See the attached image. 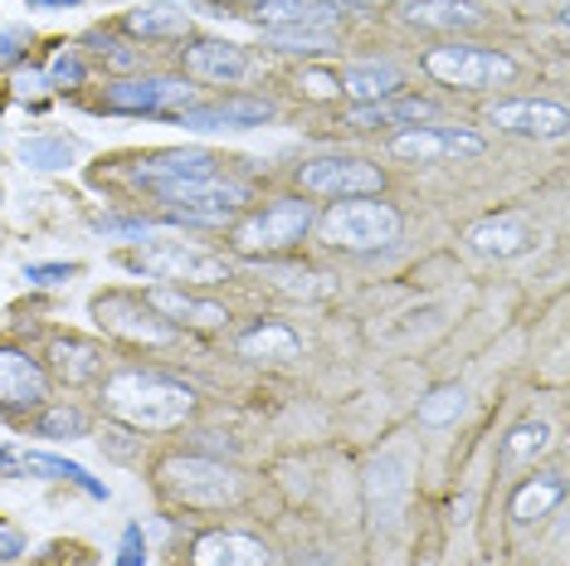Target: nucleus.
Here are the masks:
<instances>
[{"label":"nucleus","mask_w":570,"mask_h":566,"mask_svg":"<svg viewBox=\"0 0 570 566\" xmlns=\"http://www.w3.org/2000/svg\"><path fill=\"white\" fill-rule=\"evenodd\" d=\"M102 406L132 430H171L196 410V391L161 371H112L102 381Z\"/></svg>","instance_id":"f257e3e1"},{"label":"nucleus","mask_w":570,"mask_h":566,"mask_svg":"<svg viewBox=\"0 0 570 566\" xmlns=\"http://www.w3.org/2000/svg\"><path fill=\"white\" fill-rule=\"evenodd\" d=\"M157 479H161L166 494L180 498V504H190V508H225L244 494L239 474H229L225 465H215V459H205V455L166 459V465L157 469Z\"/></svg>","instance_id":"f03ea898"},{"label":"nucleus","mask_w":570,"mask_h":566,"mask_svg":"<svg viewBox=\"0 0 570 566\" xmlns=\"http://www.w3.org/2000/svg\"><path fill=\"white\" fill-rule=\"evenodd\" d=\"M322 230H327L332 244H346V250H375V244H391L400 235V215L395 205L375 196H346L342 205L327 211Z\"/></svg>","instance_id":"7ed1b4c3"},{"label":"nucleus","mask_w":570,"mask_h":566,"mask_svg":"<svg viewBox=\"0 0 570 566\" xmlns=\"http://www.w3.org/2000/svg\"><path fill=\"white\" fill-rule=\"evenodd\" d=\"M127 269L151 279H186V283H215L229 274V264L219 254L200 250V244L186 240H161V244H141L137 254H127Z\"/></svg>","instance_id":"20e7f679"},{"label":"nucleus","mask_w":570,"mask_h":566,"mask_svg":"<svg viewBox=\"0 0 570 566\" xmlns=\"http://www.w3.org/2000/svg\"><path fill=\"white\" fill-rule=\"evenodd\" d=\"M424 74H434L449 88H488V84H508L517 74V64L498 49H478V45H444L424 55Z\"/></svg>","instance_id":"39448f33"},{"label":"nucleus","mask_w":570,"mask_h":566,"mask_svg":"<svg viewBox=\"0 0 570 566\" xmlns=\"http://www.w3.org/2000/svg\"><path fill=\"white\" fill-rule=\"evenodd\" d=\"M166 205H171V221H186V225H225L235 221V211L249 201V191L239 182H186V186H166L161 191Z\"/></svg>","instance_id":"423d86ee"},{"label":"nucleus","mask_w":570,"mask_h":566,"mask_svg":"<svg viewBox=\"0 0 570 566\" xmlns=\"http://www.w3.org/2000/svg\"><path fill=\"white\" fill-rule=\"evenodd\" d=\"M313 230V205L303 201H274L268 211L249 215L239 230H235V250L239 254H268V250H283V244L303 240Z\"/></svg>","instance_id":"0eeeda50"},{"label":"nucleus","mask_w":570,"mask_h":566,"mask_svg":"<svg viewBox=\"0 0 570 566\" xmlns=\"http://www.w3.org/2000/svg\"><path fill=\"white\" fill-rule=\"evenodd\" d=\"M94 318L112 338H127L137 347H171L176 342V328L151 308L147 299H127V293H108V299L94 303Z\"/></svg>","instance_id":"6e6552de"},{"label":"nucleus","mask_w":570,"mask_h":566,"mask_svg":"<svg viewBox=\"0 0 570 566\" xmlns=\"http://www.w3.org/2000/svg\"><path fill=\"white\" fill-rule=\"evenodd\" d=\"M410 474H414V449L410 445H391L371 459L366 469V504L375 523H395L410 494Z\"/></svg>","instance_id":"1a4fd4ad"},{"label":"nucleus","mask_w":570,"mask_h":566,"mask_svg":"<svg viewBox=\"0 0 570 566\" xmlns=\"http://www.w3.org/2000/svg\"><path fill=\"white\" fill-rule=\"evenodd\" d=\"M297 182L313 196H371V191H381V166L356 157H317L297 166Z\"/></svg>","instance_id":"9d476101"},{"label":"nucleus","mask_w":570,"mask_h":566,"mask_svg":"<svg viewBox=\"0 0 570 566\" xmlns=\"http://www.w3.org/2000/svg\"><path fill=\"white\" fill-rule=\"evenodd\" d=\"M391 157L405 162H449V157H483V137L459 127H405L391 137Z\"/></svg>","instance_id":"9b49d317"},{"label":"nucleus","mask_w":570,"mask_h":566,"mask_svg":"<svg viewBox=\"0 0 570 566\" xmlns=\"http://www.w3.org/2000/svg\"><path fill=\"white\" fill-rule=\"evenodd\" d=\"M196 88L176 84V79H122V84H108V98L102 108L108 113H166V108H190Z\"/></svg>","instance_id":"f8f14e48"},{"label":"nucleus","mask_w":570,"mask_h":566,"mask_svg":"<svg viewBox=\"0 0 570 566\" xmlns=\"http://www.w3.org/2000/svg\"><path fill=\"white\" fill-rule=\"evenodd\" d=\"M49 401V381L40 362L20 347H0V406L6 410H40Z\"/></svg>","instance_id":"ddd939ff"},{"label":"nucleus","mask_w":570,"mask_h":566,"mask_svg":"<svg viewBox=\"0 0 570 566\" xmlns=\"http://www.w3.org/2000/svg\"><path fill=\"white\" fill-rule=\"evenodd\" d=\"M488 123L517 137H561L566 133V108L561 103H541V98H512V103H492Z\"/></svg>","instance_id":"4468645a"},{"label":"nucleus","mask_w":570,"mask_h":566,"mask_svg":"<svg viewBox=\"0 0 570 566\" xmlns=\"http://www.w3.org/2000/svg\"><path fill=\"white\" fill-rule=\"evenodd\" d=\"M137 182L141 186H186V182H205L215 176V157L200 147H171V152H151V157L137 162Z\"/></svg>","instance_id":"2eb2a0df"},{"label":"nucleus","mask_w":570,"mask_h":566,"mask_svg":"<svg viewBox=\"0 0 570 566\" xmlns=\"http://www.w3.org/2000/svg\"><path fill=\"white\" fill-rule=\"evenodd\" d=\"M537 244V230L527 225V215H488L469 230V250L483 260H517Z\"/></svg>","instance_id":"dca6fc26"},{"label":"nucleus","mask_w":570,"mask_h":566,"mask_svg":"<svg viewBox=\"0 0 570 566\" xmlns=\"http://www.w3.org/2000/svg\"><path fill=\"white\" fill-rule=\"evenodd\" d=\"M190 557H196V566H274V552L258 543V537L225 533V527H219V533L196 537Z\"/></svg>","instance_id":"f3484780"},{"label":"nucleus","mask_w":570,"mask_h":566,"mask_svg":"<svg viewBox=\"0 0 570 566\" xmlns=\"http://www.w3.org/2000/svg\"><path fill=\"white\" fill-rule=\"evenodd\" d=\"M274 118V103L264 98H225L210 103V108H180L176 123L180 127H196V133H219V127H258Z\"/></svg>","instance_id":"a211bd4d"},{"label":"nucleus","mask_w":570,"mask_h":566,"mask_svg":"<svg viewBox=\"0 0 570 566\" xmlns=\"http://www.w3.org/2000/svg\"><path fill=\"white\" fill-rule=\"evenodd\" d=\"M336 16L332 0H254V25L264 30H327Z\"/></svg>","instance_id":"6ab92c4d"},{"label":"nucleus","mask_w":570,"mask_h":566,"mask_svg":"<svg viewBox=\"0 0 570 566\" xmlns=\"http://www.w3.org/2000/svg\"><path fill=\"white\" fill-rule=\"evenodd\" d=\"M186 69L205 84H239L249 74V59H244L239 45H225V40H196L186 49Z\"/></svg>","instance_id":"aec40b11"},{"label":"nucleus","mask_w":570,"mask_h":566,"mask_svg":"<svg viewBox=\"0 0 570 566\" xmlns=\"http://www.w3.org/2000/svg\"><path fill=\"white\" fill-rule=\"evenodd\" d=\"M395 88H400V69L385 59H356L336 74V94H352V98H366V103L395 98Z\"/></svg>","instance_id":"412c9836"},{"label":"nucleus","mask_w":570,"mask_h":566,"mask_svg":"<svg viewBox=\"0 0 570 566\" xmlns=\"http://www.w3.org/2000/svg\"><path fill=\"white\" fill-rule=\"evenodd\" d=\"M434 118V103L424 98H381V103H361L346 113L352 127H424Z\"/></svg>","instance_id":"4be33fe9"},{"label":"nucleus","mask_w":570,"mask_h":566,"mask_svg":"<svg viewBox=\"0 0 570 566\" xmlns=\"http://www.w3.org/2000/svg\"><path fill=\"white\" fill-rule=\"evenodd\" d=\"M157 313L166 318V323H180V328H225L229 313L210 299H190V293H176V289H157L147 299Z\"/></svg>","instance_id":"5701e85b"},{"label":"nucleus","mask_w":570,"mask_h":566,"mask_svg":"<svg viewBox=\"0 0 570 566\" xmlns=\"http://www.w3.org/2000/svg\"><path fill=\"white\" fill-rule=\"evenodd\" d=\"M297 352H303V338L288 323H254L239 338V357L249 362H293Z\"/></svg>","instance_id":"b1692460"},{"label":"nucleus","mask_w":570,"mask_h":566,"mask_svg":"<svg viewBox=\"0 0 570 566\" xmlns=\"http://www.w3.org/2000/svg\"><path fill=\"white\" fill-rule=\"evenodd\" d=\"M410 25H424V30H478L483 10L469 6V0H414Z\"/></svg>","instance_id":"393cba45"},{"label":"nucleus","mask_w":570,"mask_h":566,"mask_svg":"<svg viewBox=\"0 0 570 566\" xmlns=\"http://www.w3.org/2000/svg\"><path fill=\"white\" fill-rule=\"evenodd\" d=\"M258 279H268L278 293H288V299H307V303L332 293V279L307 264H258Z\"/></svg>","instance_id":"a878e982"},{"label":"nucleus","mask_w":570,"mask_h":566,"mask_svg":"<svg viewBox=\"0 0 570 566\" xmlns=\"http://www.w3.org/2000/svg\"><path fill=\"white\" fill-rule=\"evenodd\" d=\"M561 494H566V479L561 474H541V479H531L517 488V498H512V518L517 523H537V518H547V513L561 504Z\"/></svg>","instance_id":"bb28decb"},{"label":"nucleus","mask_w":570,"mask_h":566,"mask_svg":"<svg viewBox=\"0 0 570 566\" xmlns=\"http://www.w3.org/2000/svg\"><path fill=\"white\" fill-rule=\"evenodd\" d=\"M55 371L69 386H83V381H94L98 371H102V352L94 342H79V338H59L55 342Z\"/></svg>","instance_id":"cd10ccee"},{"label":"nucleus","mask_w":570,"mask_h":566,"mask_svg":"<svg viewBox=\"0 0 570 566\" xmlns=\"http://www.w3.org/2000/svg\"><path fill=\"white\" fill-rule=\"evenodd\" d=\"M20 162L35 166V172H63V166L79 162V142L73 137H24Z\"/></svg>","instance_id":"c85d7f7f"},{"label":"nucleus","mask_w":570,"mask_h":566,"mask_svg":"<svg viewBox=\"0 0 570 566\" xmlns=\"http://www.w3.org/2000/svg\"><path fill=\"white\" fill-rule=\"evenodd\" d=\"M24 474H55V479L73 484V488H83V494H88V498H98V504L108 498V488H102L83 465H69V459H59V455H24Z\"/></svg>","instance_id":"c756f323"},{"label":"nucleus","mask_w":570,"mask_h":566,"mask_svg":"<svg viewBox=\"0 0 570 566\" xmlns=\"http://www.w3.org/2000/svg\"><path fill=\"white\" fill-rule=\"evenodd\" d=\"M264 45L278 49V55H303V59H317V55H332V30H264Z\"/></svg>","instance_id":"7c9ffc66"},{"label":"nucleus","mask_w":570,"mask_h":566,"mask_svg":"<svg viewBox=\"0 0 570 566\" xmlns=\"http://www.w3.org/2000/svg\"><path fill=\"white\" fill-rule=\"evenodd\" d=\"M469 410V391L463 386H439L434 396H424L420 401V424H430V430H444Z\"/></svg>","instance_id":"2f4dec72"},{"label":"nucleus","mask_w":570,"mask_h":566,"mask_svg":"<svg viewBox=\"0 0 570 566\" xmlns=\"http://www.w3.org/2000/svg\"><path fill=\"white\" fill-rule=\"evenodd\" d=\"M127 30L132 35H186L190 30V16L176 6H141L127 16Z\"/></svg>","instance_id":"473e14b6"},{"label":"nucleus","mask_w":570,"mask_h":566,"mask_svg":"<svg viewBox=\"0 0 570 566\" xmlns=\"http://www.w3.org/2000/svg\"><path fill=\"white\" fill-rule=\"evenodd\" d=\"M547 445H551V424L527 420V424H517V430L508 435V449H502V459H508V465H527V459H537Z\"/></svg>","instance_id":"72a5a7b5"},{"label":"nucleus","mask_w":570,"mask_h":566,"mask_svg":"<svg viewBox=\"0 0 570 566\" xmlns=\"http://www.w3.org/2000/svg\"><path fill=\"white\" fill-rule=\"evenodd\" d=\"M83 430H88V420H83V410H73V406H55L40 416L45 440H73V435H83Z\"/></svg>","instance_id":"f704fd0d"},{"label":"nucleus","mask_w":570,"mask_h":566,"mask_svg":"<svg viewBox=\"0 0 570 566\" xmlns=\"http://www.w3.org/2000/svg\"><path fill=\"white\" fill-rule=\"evenodd\" d=\"M45 79H49V88H79L83 84V59L73 55V49H59Z\"/></svg>","instance_id":"c9c22d12"},{"label":"nucleus","mask_w":570,"mask_h":566,"mask_svg":"<svg viewBox=\"0 0 570 566\" xmlns=\"http://www.w3.org/2000/svg\"><path fill=\"white\" fill-rule=\"evenodd\" d=\"M112 566H147V533H141V523L122 527V547H118V562Z\"/></svg>","instance_id":"e433bc0d"},{"label":"nucleus","mask_w":570,"mask_h":566,"mask_svg":"<svg viewBox=\"0 0 570 566\" xmlns=\"http://www.w3.org/2000/svg\"><path fill=\"white\" fill-rule=\"evenodd\" d=\"M102 235H127V240H147V235H166V221H98Z\"/></svg>","instance_id":"4c0bfd02"},{"label":"nucleus","mask_w":570,"mask_h":566,"mask_svg":"<svg viewBox=\"0 0 570 566\" xmlns=\"http://www.w3.org/2000/svg\"><path fill=\"white\" fill-rule=\"evenodd\" d=\"M73 279V264H24V283H63Z\"/></svg>","instance_id":"58836bf2"},{"label":"nucleus","mask_w":570,"mask_h":566,"mask_svg":"<svg viewBox=\"0 0 570 566\" xmlns=\"http://www.w3.org/2000/svg\"><path fill=\"white\" fill-rule=\"evenodd\" d=\"M10 88H16V98H40L45 88H49V79L40 69H20L16 79H10Z\"/></svg>","instance_id":"ea45409f"},{"label":"nucleus","mask_w":570,"mask_h":566,"mask_svg":"<svg viewBox=\"0 0 570 566\" xmlns=\"http://www.w3.org/2000/svg\"><path fill=\"white\" fill-rule=\"evenodd\" d=\"M16 557H24V533L0 527V562H16Z\"/></svg>","instance_id":"a19ab883"},{"label":"nucleus","mask_w":570,"mask_h":566,"mask_svg":"<svg viewBox=\"0 0 570 566\" xmlns=\"http://www.w3.org/2000/svg\"><path fill=\"white\" fill-rule=\"evenodd\" d=\"M20 45H30V35H24V30H6V35H0V64L16 59Z\"/></svg>","instance_id":"79ce46f5"},{"label":"nucleus","mask_w":570,"mask_h":566,"mask_svg":"<svg viewBox=\"0 0 570 566\" xmlns=\"http://www.w3.org/2000/svg\"><path fill=\"white\" fill-rule=\"evenodd\" d=\"M0 479H24V455H16V449H0Z\"/></svg>","instance_id":"37998d69"},{"label":"nucleus","mask_w":570,"mask_h":566,"mask_svg":"<svg viewBox=\"0 0 570 566\" xmlns=\"http://www.w3.org/2000/svg\"><path fill=\"white\" fill-rule=\"evenodd\" d=\"M307 94H313V98H332L336 94V79H327V74H307Z\"/></svg>","instance_id":"c03bdc74"},{"label":"nucleus","mask_w":570,"mask_h":566,"mask_svg":"<svg viewBox=\"0 0 570 566\" xmlns=\"http://www.w3.org/2000/svg\"><path fill=\"white\" fill-rule=\"evenodd\" d=\"M102 455H112V459H132V445H127V435H108V440H102Z\"/></svg>","instance_id":"a18cd8bd"},{"label":"nucleus","mask_w":570,"mask_h":566,"mask_svg":"<svg viewBox=\"0 0 570 566\" xmlns=\"http://www.w3.org/2000/svg\"><path fill=\"white\" fill-rule=\"evenodd\" d=\"M83 6V0H30V10H73Z\"/></svg>","instance_id":"49530a36"}]
</instances>
